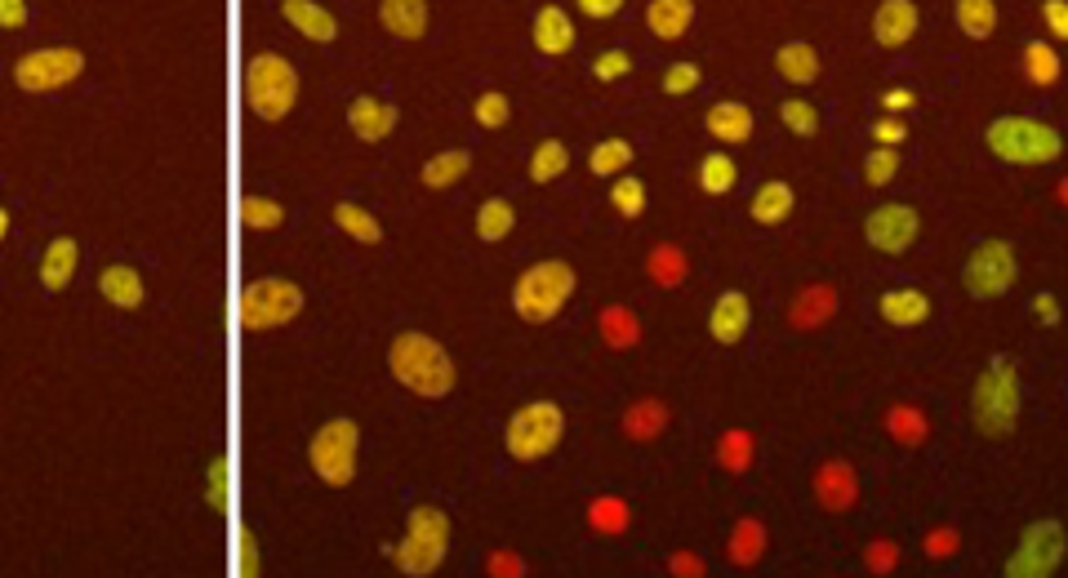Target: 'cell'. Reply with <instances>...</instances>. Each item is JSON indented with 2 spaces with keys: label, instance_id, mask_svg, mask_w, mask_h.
<instances>
[{
  "label": "cell",
  "instance_id": "1",
  "mask_svg": "<svg viewBox=\"0 0 1068 578\" xmlns=\"http://www.w3.org/2000/svg\"><path fill=\"white\" fill-rule=\"evenodd\" d=\"M387 365H392V378L401 387H410L415 396H449L455 387V361L445 357V347L428 334H401L392 338V352H387Z\"/></svg>",
  "mask_w": 1068,
  "mask_h": 578
},
{
  "label": "cell",
  "instance_id": "2",
  "mask_svg": "<svg viewBox=\"0 0 1068 578\" xmlns=\"http://www.w3.org/2000/svg\"><path fill=\"white\" fill-rule=\"evenodd\" d=\"M971 414H975V428L993 441L1016 432V419H1020V378H1016V361L1010 357H993L988 370L980 374L975 383V396H971Z\"/></svg>",
  "mask_w": 1068,
  "mask_h": 578
},
{
  "label": "cell",
  "instance_id": "3",
  "mask_svg": "<svg viewBox=\"0 0 1068 578\" xmlns=\"http://www.w3.org/2000/svg\"><path fill=\"white\" fill-rule=\"evenodd\" d=\"M575 285H579V280H575V267H571V263H556V258L535 263V267L521 272L517 289H513V308H517L521 321L543 325V321H552L561 308L571 303Z\"/></svg>",
  "mask_w": 1068,
  "mask_h": 578
},
{
  "label": "cell",
  "instance_id": "4",
  "mask_svg": "<svg viewBox=\"0 0 1068 578\" xmlns=\"http://www.w3.org/2000/svg\"><path fill=\"white\" fill-rule=\"evenodd\" d=\"M988 147L1010 165H1046L1064 152V139L1029 116H1001L988 125Z\"/></svg>",
  "mask_w": 1068,
  "mask_h": 578
},
{
  "label": "cell",
  "instance_id": "5",
  "mask_svg": "<svg viewBox=\"0 0 1068 578\" xmlns=\"http://www.w3.org/2000/svg\"><path fill=\"white\" fill-rule=\"evenodd\" d=\"M445 543H449V520H445V511L441 507H415L410 511V534H406V543L383 547V552L401 565V574L423 578V574H432L441 565Z\"/></svg>",
  "mask_w": 1068,
  "mask_h": 578
},
{
  "label": "cell",
  "instance_id": "6",
  "mask_svg": "<svg viewBox=\"0 0 1068 578\" xmlns=\"http://www.w3.org/2000/svg\"><path fill=\"white\" fill-rule=\"evenodd\" d=\"M245 98L250 107L263 116V121H280L295 98H299V76L295 68L286 63L280 53H259L250 58V72H245Z\"/></svg>",
  "mask_w": 1068,
  "mask_h": 578
},
{
  "label": "cell",
  "instance_id": "7",
  "mask_svg": "<svg viewBox=\"0 0 1068 578\" xmlns=\"http://www.w3.org/2000/svg\"><path fill=\"white\" fill-rule=\"evenodd\" d=\"M357 445H361V428L352 419H329V423H321V432L308 445L312 472L325 485H348L357 477Z\"/></svg>",
  "mask_w": 1068,
  "mask_h": 578
},
{
  "label": "cell",
  "instance_id": "8",
  "mask_svg": "<svg viewBox=\"0 0 1068 578\" xmlns=\"http://www.w3.org/2000/svg\"><path fill=\"white\" fill-rule=\"evenodd\" d=\"M561 432H566V414H561V405L552 400H535L526 405V410H517L508 419V432H503V441H508V454L521 458V462H535L543 458L548 449H556Z\"/></svg>",
  "mask_w": 1068,
  "mask_h": 578
},
{
  "label": "cell",
  "instance_id": "9",
  "mask_svg": "<svg viewBox=\"0 0 1068 578\" xmlns=\"http://www.w3.org/2000/svg\"><path fill=\"white\" fill-rule=\"evenodd\" d=\"M241 325L245 329H276L303 312V289L295 280H280V276H263L254 285H245L241 294Z\"/></svg>",
  "mask_w": 1068,
  "mask_h": 578
},
{
  "label": "cell",
  "instance_id": "10",
  "mask_svg": "<svg viewBox=\"0 0 1068 578\" xmlns=\"http://www.w3.org/2000/svg\"><path fill=\"white\" fill-rule=\"evenodd\" d=\"M1064 561V530L1059 520H1037L1024 530L1020 552L1006 561V578H1051Z\"/></svg>",
  "mask_w": 1068,
  "mask_h": 578
},
{
  "label": "cell",
  "instance_id": "11",
  "mask_svg": "<svg viewBox=\"0 0 1068 578\" xmlns=\"http://www.w3.org/2000/svg\"><path fill=\"white\" fill-rule=\"evenodd\" d=\"M81 68H85L81 49H36V53H27L23 63L14 68V81L27 94H45V89L72 85L81 76Z\"/></svg>",
  "mask_w": 1068,
  "mask_h": 578
},
{
  "label": "cell",
  "instance_id": "12",
  "mask_svg": "<svg viewBox=\"0 0 1068 578\" xmlns=\"http://www.w3.org/2000/svg\"><path fill=\"white\" fill-rule=\"evenodd\" d=\"M1010 280H1016V250L1006 241H984L967 258V289L975 299H1001Z\"/></svg>",
  "mask_w": 1068,
  "mask_h": 578
},
{
  "label": "cell",
  "instance_id": "13",
  "mask_svg": "<svg viewBox=\"0 0 1068 578\" xmlns=\"http://www.w3.org/2000/svg\"><path fill=\"white\" fill-rule=\"evenodd\" d=\"M917 227H922V218H917L913 205H881V209H873L868 222H864L868 245L881 250V254H904V250L917 241Z\"/></svg>",
  "mask_w": 1068,
  "mask_h": 578
},
{
  "label": "cell",
  "instance_id": "14",
  "mask_svg": "<svg viewBox=\"0 0 1068 578\" xmlns=\"http://www.w3.org/2000/svg\"><path fill=\"white\" fill-rule=\"evenodd\" d=\"M815 498L828 511H851L860 503V477H855L851 462H841V458L824 462V468L815 472Z\"/></svg>",
  "mask_w": 1068,
  "mask_h": 578
},
{
  "label": "cell",
  "instance_id": "15",
  "mask_svg": "<svg viewBox=\"0 0 1068 578\" xmlns=\"http://www.w3.org/2000/svg\"><path fill=\"white\" fill-rule=\"evenodd\" d=\"M748 321H753V308L740 289H725V294L712 303V316H708V334L717 342H740L748 334Z\"/></svg>",
  "mask_w": 1068,
  "mask_h": 578
},
{
  "label": "cell",
  "instance_id": "16",
  "mask_svg": "<svg viewBox=\"0 0 1068 578\" xmlns=\"http://www.w3.org/2000/svg\"><path fill=\"white\" fill-rule=\"evenodd\" d=\"M348 125L357 130V139H365V143H379V139H387L392 130H397V107L392 103H379V98H357L352 107H348Z\"/></svg>",
  "mask_w": 1068,
  "mask_h": 578
},
{
  "label": "cell",
  "instance_id": "17",
  "mask_svg": "<svg viewBox=\"0 0 1068 578\" xmlns=\"http://www.w3.org/2000/svg\"><path fill=\"white\" fill-rule=\"evenodd\" d=\"M832 312H837V289L832 285H806L789 308V321H793V329H819L832 321Z\"/></svg>",
  "mask_w": 1068,
  "mask_h": 578
},
{
  "label": "cell",
  "instance_id": "18",
  "mask_svg": "<svg viewBox=\"0 0 1068 578\" xmlns=\"http://www.w3.org/2000/svg\"><path fill=\"white\" fill-rule=\"evenodd\" d=\"M913 32H917V10L909 5V0H886V5L877 10V19H873V36L886 49H899Z\"/></svg>",
  "mask_w": 1068,
  "mask_h": 578
},
{
  "label": "cell",
  "instance_id": "19",
  "mask_svg": "<svg viewBox=\"0 0 1068 578\" xmlns=\"http://www.w3.org/2000/svg\"><path fill=\"white\" fill-rule=\"evenodd\" d=\"M379 23L392 36H401V40H419L428 32V5H423V0H383Z\"/></svg>",
  "mask_w": 1068,
  "mask_h": 578
},
{
  "label": "cell",
  "instance_id": "20",
  "mask_svg": "<svg viewBox=\"0 0 1068 578\" xmlns=\"http://www.w3.org/2000/svg\"><path fill=\"white\" fill-rule=\"evenodd\" d=\"M280 14H286V23H295L316 45H329L334 36H339V23H334V14L321 10V5H312V0H286V5H280Z\"/></svg>",
  "mask_w": 1068,
  "mask_h": 578
},
{
  "label": "cell",
  "instance_id": "21",
  "mask_svg": "<svg viewBox=\"0 0 1068 578\" xmlns=\"http://www.w3.org/2000/svg\"><path fill=\"white\" fill-rule=\"evenodd\" d=\"M535 45H539L543 53H566V49L575 45V23H571V14L561 10V5H543L539 19H535Z\"/></svg>",
  "mask_w": 1068,
  "mask_h": 578
},
{
  "label": "cell",
  "instance_id": "22",
  "mask_svg": "<svg viewBox=\"0 0 1068 578\" xmlns=\"http://www.w3.org/2000/svg\"><path fill=\"white\" fill-rule=\"evenodd\" d=\"M708 130L721 143H748V134H753V111L744 103H717V107H708Z\"/></svg>",
  "mask_w": 1068,
  "mask_h": 578
},
{
  "label": "cell",
  "instance_id": "23",
  "mask_svg": "<svg viewBox=\"0 0 1068 578\" xmlns=\"http://www.w3.org/2000/svg\"><path fill=\"white\" fill-rule=\"evenodd\" d=\"M695 19V5L691 0H655L646 10V27L659 36V40H677Z\"/></svg>",
  "mask_w": 1068,
  "mask_h": 578
},
{
  "label": "cell",
  "instance_id": "24",
  "mask_svg": "<svg viewBox=\"0 0 1068 578\" xmlns=\"http://www.w3.org/2000/svg\"><path fill=\"white\" fill-rule=\"evenodd\" d=\"M877 308L890 325H922L931 316V299L917 294V289H890V294H881Z\"/></svg>",
  "mask_w": 1068,
  "mask_h": 578
},
{
  "label": "cell",
  "instance_id": "25",
  "mask_svg": "<svg viewBox=\"0 0 1068 578\" xmlns=\"http://www.w3.org/2000/svg\"><path fill=\"white\" fill-rule=\"evenodd\" d=\"M775 68H779V76L783 81H793V85H811V81H819V53L811 49V45H783L779 53H775Z\"/></svg>",
  "mask_w": 1068,
  "mask_h": 578
},
{
  "label": "cell",
  "instance_id": "26",
  "mask_svg": "<svg viewBox=\"0 0 1068 578\" xmlns=\"http://www.w3.org/2000/svg\"><path fill=\"white\" fill-rule=\"evenodd\" d=\"M98 289H103V299L117 303V308H139L143 303V276L134 267H107L98 276Z\"/></svg>",
  "mask_w": 1068,
  "mask_h": 578
},
{
  "label": "cell",
  "instance_id": "27",
  "mask_svg": "<svg viewBox=\"0 0 1068 578\" xmlns=\"http://www.w3.org/2000/svg\"><path fill=\"white\" fill-rule=\"evenodd\" d=\"M468 169H472V152L459 147V152H441V156H432V160L423 165L419 179H423V188H436V192H441V188H449V183H459Z\"/></svg>",
  "mask_w": 1068,
  "mask_h": 578
},
{
  "label": "cell",
  "instance_id": "28",
  "mask_svg": "<svg viewBox=\"0 0 1068 578\" xmlns=\"http://www.w3.org/2000/svg\"><path fill=\"white\" fill-rule=\"evenodd\" d=\"M72 272H76V241L59 237V241L45 250V258H40V285L45 289H63L72 280Z\"/></svg>",
  "mask_w": 1068,
  "mask_h": 578
},
{
  "label": "cell",
  "instance_id": "29",
  "mask_svg": "<svg viewBox=\"0 0 1068 578\" xmlns=\"http://www.w3.org/2000/svg\"><path fill=\"white\" fill-rule=\"evenodd\" d=\"M663 428H668V405H663V400H650V396H646V400H637L633 410L624 414V432H628L633 441H655Z\"/></svg>",
  "mask_w": 1068,
  "mask_h": 578
},
{
  "label": "cell",
  "instance_id": "30",
  "mask_svg": "<svg viewBox=\"0 0 1068 578\" xmlns=\"http://www.w3.org/2000/svg\"><path fill=\"white\" fill-rule=\"evenodd\" d=\"M753 454H757V441H753V432H744V428H730L721 441H717V462L725 472H748L753 468Z\"/></svg>",
  "mask_w": 1068,
  "mask_h": 578
},
{
  "label": "cell",
  "instance_id": "31",
  "mask_svg": "<svg viewBox=\"0 0 1068 578\" xmlns=\"http://www.w3.org/2000/svg\"><path fill=\"white\" fill-rule=\"evenodd\" d=\"M761 552H766V526L757 516H744L735 526V534H730V561H735V565H757Z\"/></svg>",
  "mask_w": 1068,
  "mask_h": 578
},
{
  "label": "cell",
  "instance_id": "32",
  "mask_svg": "<svg viewBox=\"0 0 1068 578\" xmlns=\"http://www.w3.org/2000/svg\"><path fill=\"white\" fill-rule=\"evenodd\" d=\"M886 432L899 445H922L931 436V423H926L922 410H913V405H890V410H886Z\"/></svg>",
  "mask_w": 1068,
  "mask_h": 578
},
{
  "label": "cell",
  "instance_id": "33",
  "mask_svg": "<svg viewBox=\"0 0 1068 578\" xmlns=\"http://www.w3.org/2000/svg\"><path fill=\"white\" fill-rule=\"evenodd\" d=\"M793 214V188L789 183H766L757 196H753V218L761 227H775Z\"/></svg>",
  "mask_w": 1068,
  "mask_h": 578
},
{
  "label": "cell",
  "instance_id": "34",
  "mask_svg": "<svg viewBox=\"0 0 1068 578\" xmlns=\"http://www.w3.org/2000/svg\"><path fill=\"white\" fill-rule=\"evenodd\" d=\"M334 222H339L348 237H357L361 245H379L383 241V227L361 209V205H352V201H344V205H334Z\"/></svg>",
  "mask_w": 1068,
  "mask_h": 578
},
{
  "label": "cell",
  "instance_id": "35",
  "mask_svg": "<svg viewBox=\"0 0 1068 578\" xmlns=\"http://www.w3.org/2000/svg\"><path fill=\"white\" fill-rule=\"evenodd\" d=\"M646 267H650V276H655L659 285H668V289H677V285L686 280V254H682L677 245H655Z\"/></svg>",
  "mask_w": 1068,
  "mask_h": 578
},
{
  "label": "cell",
  "instance_id": "36",
  "mask_svg": "<svg viewBox=\"0 0 1068 578\" xmlns=\"http://www.w3.org/2000/svg\"><path fill=\"white\" fill-rule=\"evenodd\" d=\"M601 338L610 347H633L641 338V325H637V316L628 308H605L601 312Z\"/></svg>",
  "mask_w": 1068,
  "mask_h": 578
},
{
  "label": "cell",
  "instance_id": "37",
  "mask_svg": "<svg viewBox=\"0 0 1068 578\" xmlns=\"http://www.w3.org/2000/svg\"><path fill=\"white\" fill-rule=\"evenodd\" d=\"M571 165V152H566V143H556V139H548V143H539L535 147V156H530V179L535 183H552L561 169Z\"/></svg>",
  "mask_w": 1068,
  "mask_h": 578
},
{
  "label": "cell",
  "instance_id": "38",
  "mask_svg": "<svg viewBox=\"0 0 1068 578\" xmlns=\"http://www.w3.org/2000/svg\"><path fill=\"white\" fill-rule=\"evenodd\" d=\"M513 222H517V214H513L508 201H485L481 214H477V237L481 241H503L513 231Z\"/></svg>",
  "mask_w": 1068,
  "mask_h": 578
},
{
  "label": "cell",
  "instance_id": "39",
  "mask_svg": "<svg viewBox=\"0 0 1068 578\" xmlns=\"http://www.w3.org/2000/svg\"><path fill=\"white\" fill-rule=\"evenodd\" d=\"M699 188L708 196H725L730 188H735V160L721 156V152L704 156V165H699Z\"/></svg>",
  "mask_w": 1068,
  "mask_h": 578
},
{
  "label": "cell",
  "instance_id": "40",
  "mask_svg": "<svg viewBox=\"0 0 1068 578\" xmlns=\"http://www.w3.org/2000/svg\"><path fill=\"white\" fill-rule=\"evenodd\" d=\"M588 526L597 534H624L628 530V503L624 498H597L588 507Z\"/></svg>",
  "mask_w": 1068,
  "mask_h": 578
},
{
  "label": "cell",
  "instance_id": "41",
  "mask_svg": "<svg viewBox=\"0 0 1068 578\" xmlns=\"http://www.w3.org/2000/svg\"><path fill=\"white\" fill-rule=\"evenodd\" d=\"M958 23L971 40H984L993 27H997V5L993 0H962L958 5Z\"/></svg>",
  "mask_w": 1068,
  "mask_h": 578
},
{
  "label": "cell",
  "instance_id": "42",
  "mask_svg": "<svg viewBox=\"0 0 1068 578\" xmlns=\"http://www.w3.org/2000/svg\"><path fill=\"white\" fill-rule=\"evenodd\" d=\"M1024 68H1029V81H1033V85H1055V81H1059V58H1055V49L1042 45V40H1033V45L1024 49Z\"/></svg>",
  "mask_w": 1068,
  "mask_h": 578
},
{
  "label": "cell",
  "instance_id": "43",
  "mask_svg": "<svg viewBox=\"0 0 1068 578\" xmlns=\"http://www.w3.org/2000/svg\"><path fill=\"white\" fill-rule=\"evenodd\" d=\"M633 160V143L628 139H605V143H597L592 147V156H588V165H592V173H614V169H624Z\"/></svg>",
  "mask_w": 1068,
  "mask_h": 578
},
{
  "label": "cell",
  "instance_id": "44",
  "mask_svg": "<svg viewBox=\"0 0 1068 578\" xmlns=\"http://www.w3.org/2000/svg\"><path fill=\"white\" fill-rule=\"evenodd\" d=\"M280 218H286V209H280L276 201H263V196H245L241 201V222L254 227V231H272V227H280Z\"/></svg>",
  "mask_w": 1068,
  "mask_h": 578
},
{
  "label": "cell",
  "instance_id": "45",
  "mask_svg": "<svg viewBox=\"0 0 1068 578\" xmlns=\"http://www.w3.org/2000/svg\"><path fill=\"white\" fill-rule=\"evenodd\" d=\"M779 121L789 125L793 134H802V139H811L815 130H819V111L811 107V103H802V98H789L779 107Z\"/></svg>",
  "mask_w": 1068,
  "mask_h": 578
},
{
  "label": "cell",
  "instance_id": "46",
  "mask_svg": "<svg viewBox=\"0 0 1068 578\" xmlns=\"http://www.w3.org/2000/svg\"><path fill=\"white\" fill-rule=\"evenodd\" d=\"M610 201H614V209H620L624 218H641V209H646V188H641V179H620L610 188Z\"/></svg>",
  "mask_w": 1068,
  "mask_h": 578
},
{
  "label": "cell",
  "instance_id": "47",
  "mask_svg": "<svg viewBox=\"0 0 1068 578\" xmlns=\"http://www.w3.org/2000/svg\"><path fill=\"white\" fill-rule=\"evenodd\" d=\"M895 169H899V152L895 147H877L864 160V179H868V188H886L895 179Z\"/></svg>",
  "mask_w": 1068,
  "mask_h": 578
},
{
  "label": "cell",
  "instance_id": "48",
  "mask_svg": "<svg viewBox=\"0 0 1068 578\" xmlns=\"http://www.w3.org/2000/svg\"><path fill=\"white\" fill-rule=\"evenodd\" d=\"M228 498H232V462L228 458H214L209 462V507L223 511V507H228Z\"/></svg>",
  "mask_w": 1068,
  "mask_h": 578
},
{
  "label": "cell",
  "instance_id": "49",
  "mask_svg": "<svg viewBox=\"0 0 1068 578\" xmlns=\"http://www.w3.org/2000/svg\"><path fill=\"white\" fill-rule=\"evenodd\" d=\"M472 111H477V125H485V130L508 125V98H503V94H481Z\"/></svg>",
  "mask_w": 1068,
  "mask_h": 578
},
{
  "label": "cell",
  "instance_id": "50",
  "mask_svg": "<svg viewBox=\"0 0 1068 578\" xmlns=\"http://www.w3.org/2000/svg\"><path fill=\"white\" fill-rule=\"evenodd\" d=\"M864 565H868V574H890L899 565V547L890 539H873L864 552Z\"/></svg>",
  "mask_w": 1068,
  "mask_h": 578
},
{
  "label": "cell",
  "instance_id": "51",
  "mask_svg": "<svg viewBox=\"0 0 1068 578\" xmlns=\"http://www.w3.org/2000/svg\"><path fill=\"white\" fill-rule=\"evenodd\" d=\"M633 72V58L624 53V49H610V53H601L597 63H592V76L597 81H620V76H628Z\"/></svg>",
  "mask_w": 1068,
  "mask_h": 578
},
{
  "label": "cell",
  "instance_id": "52",
  "mask_svg": "<svg viewBox=\"0 0 1068 578\" xmlns=\"http://www.w3.org/2000/svg\"><path fill=\"white\" fill-rule=\"evenodd\" d=\"M695 85H699V68L695 63H677V68L663 72V89L668 94H691Z\"/></svg>",
  "mask_w": 1068,
  "mask_h": 578
},
{
  "label": "cell",
  "instance_id": "53",
  "mask_svg": "<svg viewBox=\"0 0 1068 578\" xmlns=\"http://www.w3.org/2000/svg\"><path fill=\"white\" fill-rule=\"evenodd\" d=\"M232 574H241V578H254V574H259V547H254L250 534H237V561H232Z\"/></svg>",
  "mask_w": 1068,
  "mask_h": 578
},
{
  "label": "cell",
  "instance_id": "54",
  "mask_svg": "<svg viewBox=\"0 0 1068 578\" xmlns=\"http://www.w3.org/2000/svg\"><path fill=\"white\" fill-rule=\"evenodd\" d=\"M958 543H962L958 530H948V526H944V530H931V534L922 539L926 556H952V552H958Z\"/></svg>",
  "mask_w": 1068,
  "mask_h": 578
},
{
  "label": "cell",
  "instance_id": "55",
  "mask_svg": "<svg viewBox=\"0 0 1068 578\" xmlns=\"http://www.w3.org/2000/svg\"><path fill=\"white\" fill-rule=\"evenodd\" d=\"M904 134H909V125H904V121H895V116H881V121L873 125V139H877L881 147H895V143H904Z\"/></svg>",
  "mask_w": 1068,
  "mask_h": 578
},
{
  "label": "cell",
  "instance_id": "56",
  "mask_svg": "<svg viewBox=\"0 0 1068 578\" xmlns=\"http://www.w3.org/2000/svg\"><path fill=\"white\" fill-rule=\"evenodd\" d=\"M485 565H490V574H499V578H521V574H526V561L513 556V552H494Z\"/></svg>",
  "mask_w": 1068,
  "mask_h": 578
},
{
  "label": "cell",
  "instance_id": "57",
  "mask_svg": "<svg viewBox=\"0 0 1068 578\" xmlns=\"http://www.w3.org/2000/svg\"><path fill=\"white\" fill-rule=\"evenodd\" d=\"M668 569H672V574H682V578H704V574H708L704 561H699L695 552H672V556H668Z\"/></svg>",
  "mask_w": 1068,
  "mask_h": 578
},
{
  "label": "cell",
  "instance_id": "58",
  "mask_svg": "<svg viewBox=\"0 0 1068 578\" xmlns=\"http://www.w3.org/2000/svg\"><path fill=\"white\" fill-rule=\"evenodd\" d=\"M1046 23H1051V32L1059 40L1068 36V5H1064V0H1046Z\"/></svg>",
  "mask_w": 1068,
  "mask_h": 578
},
{
  "label": "cell",
  "instance_id": "59",
  "mask_svg": "<svg viewBox=\"0 0 1068 578\" xmlns=\"http://www.w3.org/2000/svg\"><path fill=\"white\" fill-rule=\"evenodd\" d=\"M23 23H27L23 0H0V27H23Z\"/></svg>",
  "mask_w": 1068,
  "mask_h": 578
},
{
  "label": "cell",
  "instance_id": "60",
  "mask_svg": "<svg viewBox=\"0 0 1068 578\" xmlns=\"http://www.w3.org/2000/svg\"><path fill=\"white\" fill-rule=\"evenodd\" d=\"M584 5V14H592V19H610V14H620V0H579Z\"/></svg>",
  "mask_w": 1068,
  "mask_h": 578
},
{
  "label": "cell",
  "instance_id": "61",
  "mask_svg": "<svg viewBox=\"0 0 1068 578\" xmlns=\"http://www.w3.org/2000/svg\"><path fill=\"white\" fill-rule=\"evenodd\" d=\"M1033 308H1037V316H1042L1046 325H1059V303H1055L1051 294H1037V303H1033Z\"/></svg>",
  "mask_w": 1068,
  "mask_h": 578
},
{
  "label": "cell",
  "instance_id": "62",
  "mask_svg": "<svg viewBox=\"0 0 1068 578\" xmlns=\"http://www.w3.org/2000/svg\"><path fill=\"white\" fill-rule=\"evenodd\" d=\"M881 107H886V111H890V107H913V94H909V89H895V94L881 98Z\"/></svg>",
  "mask_w": 1068,
  "mask_h": 578
},
{
  "label": "cell",
  "instance_id": "63",
  "mask_svg": "<svg viewBox=\"0 0 1068 578\" xmlns=\"http://www.w3.org/2000/svg\"><path fill=\"white\" fill-rule=\"evenodd\" d=\"M5 227H10V214H5V209H0V237H5Z\"/></svg>",
  "mask_w": 1068,
  "mask_h": 578
}]
</instances>
